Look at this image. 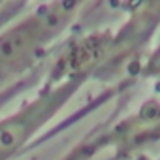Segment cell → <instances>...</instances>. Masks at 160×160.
<instances>
[{
  "label": "cell",
  "instance_id": "1",
  "mask_svg": "<svg viewBox=\"0 0 160 160\" xmlns=\"http://www.w3.org/2000/svg\"><path fill=\"white\" fill-rule=\"evenodd\" d=\"M75 10L77 0H58L6 30L0 36V70L12 68L34 55L45 42L66 27Z\"/></svg>",
  "mask_w": 160,
  "mask_h": 160
}]
</instances>
